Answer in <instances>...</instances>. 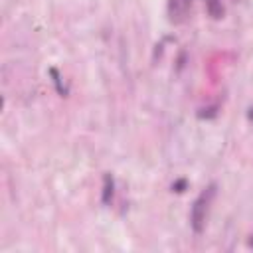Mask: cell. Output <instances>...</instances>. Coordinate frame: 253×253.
<instances>
[{
	"label": "cell",
	"mask_w": 253,
	"mask_h": 253,
	"mask_svg": "<svg viewBox=\"0 0 253 253\" xmlns=\"http://www.w3.org/2000/svg\"><path fill=\"white\" fill-rule=\"evenodd\" d=\"M49 73H51V77H53V83H55V87H57L59 95H65L67 91H65V87L61 85V77H59V73H57L55 69H49Z\"/></svg>",
	"instance_id": "cell-5"
},
{
	"label": "cell",
	"mask_w": 253,
	"mask_h": 253,
	"mask_svg": "<svg viewBox=\"0 0 253 253\" xmlns=\"http://www.w3.org/2000/svg\"><path fill=\"white\" fill-rule=\"evenodd\" d=\"M192 8V0H168V16L170 22L174 24H182Z\"/></svg>",
	"instance_id": "cell-2"
},
{
	"label": "cell",
	"mask_w": 253,
	"mask_h": 253,
	"mask_svg": "<svg viewBox=\"0 0 253 253\" xmlns=\"http://www.w3.org/2000/svg\"><path fill=\"white\" fill-rule=\"evenodd\" d=\"M215 194V186L211 184L208 190H204L192 204V211H190V225L196 233H202L206 227V219H208V211H210V204L211 198Z\"/></svg>",
	"instance_id": "cell-1"
},
{
	"label": "cell",
	"mask_w": 253,
	"mask_h": 253,
	"mask_svg": "<svg viewBox=\"0 0 253 253\" xmlns=\"http://www.w3.org/2000/svg\"><path fill=\"white\" fill-rule=\"evenodd\" d=\"M206 2H208V0H206Z\"/></svg>",
	"instance_id": "cell-8"
},
{
	"label": "cell",
	"mask_w": 253,
	"mask_h": 253,
	"mask_svg": "<svg viewBox=\"0 0 253 253\" xmlns=\"http://www.w3.org/2000/svg\"><path fill=\"white\" fill-rule=\"evenodd\" d=\"M184 188H186V180H180L172 186V190H176V192H184Z\"/></svg>",
	"instance_id": "cell-7"
},
{
	"label": "cell",
	"mask_w": 253,
	"mask_h": 253,
	"mask_svg": "<svg viewBox=\"0 0 253 253\" xmlns=\"http://www.w3.org/2000/svg\"><path fill=\"white\" fill-rule=\"evenodd\" d=\"M206 8H208V12H210L211 18H221V16H223L221 0H208V2H206Z\"/></svg>",
	"instance_id": "cell-4"
},
{
	"label": "cell",
	"mask_w": 253,
	"mask_h": 253,
	"mask_svg": "<svg viewBox=\"0 0 253 253\" xmlns=\"http://www.w3.org/2000/svg\"><path fill=\"white\" fill-rule=\"evenodd\" d=\"M113 196H115V180L111 174H105L103 176V192H101V202L105 206H109L113 202Z\"/></svg>",
	"instance_id": "cell-3"
},
{
	"label": "cell",
	"mask_w": 253,
	"mask_h": 253,
	"mask_svg": "<svg viewBox=\"0 0 253 253\" xmlns=\"http://www.w3.org/2000/svg\"><path fill=\"white\" fill-rule=\"evenodd\" d=\"M202 111H204V113H200V117H208V119H210V117H215V113H217L215 107H208V109H202Z\"/></svg>",
	"instance_id": "cell-6"
}]
</instances>
